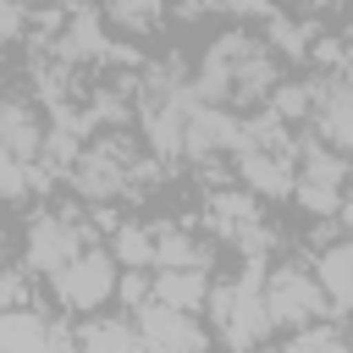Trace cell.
I'll return each mask as SVG.
<instances>
[{"label": "cell", "mask_w": 353, "mask_h": 353, "mask_svg": "<svg viewBox=\"0 0 353 353\" xmlns=\"http://www.w3.org/2000/svg\"><path fill=\"white\" fill-rule=\"evenodd\" d=\"M265 265L270 259H243V270L232 281H210V320L221 331V342L232 353H254L276 325H270V309H265Z\"/></svg>", "instance_id": "cell-1"}, {"label": "cell", "mask_w": 353, "mask_h": 353, "mask_svg": "<svg viewBox=\"0 0 353 353\" xmlns=\"http://www.w3.org/2000/svg\"><path fill=\"white\" fill-rule=\"evenodd\" d=\"M72 188L88 199V204H116L127 199V182H132V138L127 132H99L83 143V154L66 165Z\"/></svg>", "instance_id": "cell-2"}, {"label": "cell", "mask_w": 353, "mask_h": 353, "mask_svg": "<svg viewBox=\"0 0 353 353\" xmlns=\"http://www.w3.org/2000/svg\"><path fill=\"white\" fill-rule=\"evenodd\" d=\"M44 281H50V292H55L61 309L94 314V309H105V303L116 298V254L99 248V243H88L83 254H72V259H66L61 270H50Z\"/></svg>", "instance_id": "cell-3"}, {"label": "cell", "mask_w": 353, "mask_h": 353, "mask_svg": "<svg viewBox=\"0 0 353 353\" xmlns=\"http://www.w3.org/2000/svg\"><path fill=\"white\" fill-rule=\"evenodd\" d=\"M265 309H270V325H287V331L331 314L314 270L303 265H265Z\"/></svg>", "instance_id": "cell-4"}, {"label": "cell", "mask_w": 353, "mask_h": 353, "mask_svg": "<svg viewBox=\"0 0 353 353\" xmlns=\"http://www.w3.org/2000/svg\"><path fill=\"white\" fill-rule=\"evenodd\" d=\"M132 331L143 353H210V331L199 325L193 309H171L160 298H143L132 309Z\"/></svg>", "instance_id": "cell-5"}, {"label": "cell", "mask_w": 353, "mask_h": 353, "mask_svg": "<svg viewBox=\"0 0 353 353\" xmlns=\"http://www.w3.org/2000/svg\"><path fill=\"white\" fill-rule=\"evenodd\" d=\"M88 243H94V232H88L77 215L39 210V215L28 221V237H22V265L39 270V276H50V270H61L72 254H83Z\"/></svg>", "instance_id": "cell-6"}, {"label": "cell", "mask_w": 353, "mask_h": 353, "mask_svg": "<svg viewBox=\"0 0 353 353\" xmlns=\"http://www.w3.org/2000/svg\"><path fill=\"white\" fill-rule=\"evenodd\" d=\"M237 176L254 199H292V182H298V165H292V149H237Z\"/></svg>", "instance_id": "cell-7"}, {"label": "cell", "mask_w": 353, "mask_h": 353, "mask_svg": "<svg viewBox=\"0 0 353 353\" xmlns=\"http://www.w3.org/2000/svg\"><path fill=\"white\" fill-rule=\"evenodd\" d=\"M154 270H210V243L176 221H154Z\"/></svg>", "instance_id": "cell-8"}, {"label": "cell", "mask_w": 353, "mask_h": 353, "mask_svg": "<svg viewBox=\"0 0 353 353\" xmlns=\"http://www.w3.org/2000/svg\"><path fill=\"white\" fill-rule=\"evenodd\" d=\"M0 149L17 154V160H28V165L44 154V121L33 116V105L0 99Z\"/></svg>", "instance_id": "cell-9"}, {"label": "cell", "mask_w": 353, "mask_h": 353, "mask_svg": "<svg viewBox=\"0 0 353 353\" xmlns=\"http://www.w3.org/2000/svg\"><path fill=\"white\" fill-rule=\"evenodd\" d=\"M149 298L199 314L204 298H210V270H149Z\"/></svg>", "instance_id": "cell-10"}, {"label": "cell", "mask_w": 353, "mask_h": 353, "mask_svg": "<svg viewBox=\"0 0 353 353\" xmlns=\"http://www.w3.org/2000/svg\"><path fill=\"white\" fill-rule=\"evenodd\" d=\"M110 254H116V265H127V270H154V226H149V221H116Z\"/></svg>", "instance_id": "cell-11"}, {"label": "cell", "mask_w": 353, "mask_h": 353, "mask_svg": "<svg viewBox=\"0 0 353 353\" xmlns=\"http://www.w3.org/2000/svg\"><path fill=\"white\" fill-rule=\"evenodd\" d=\"M254 221H259V199H254L248 188H243V193H215V199H210V226H215L226 243H232L243 226H254Z\"/></svg>", "instance_id": "cell-12"}, {"label": "cell", "mask_w": 353, "mask_h": 353, "mask_svg": "<svg viewBox=\"0 0 353 353\" xmlns=\"http://www.w3.org/2000/svg\"><path fill=\"white\" fill-rule=\"evenodd\" d=\"M105 22H116L132 39H149L165 22V0H105Z\"/></svg>", "instance_id": "cell-13"}, {"label": "cell", "mask_w": 353, "mask_h": 353, "mask_svg": "<svg viewBox=\"0 0 353 353\" xmlns=\"http://www.w3.org/2000/svg\"><path fill=\"white\" fill-rule=\"evenodd\" d=\"M281 353H353V342H347L336 325L309 320V325H298V331L287 336V347H281Z\"/></svg>", "instance_id": "cell-14"}, {"label": "cell", "mask_w": 353, "mask_h": 353, "mask_svg": "<svg viewBox=\"0 0 353 353\" xmlns=\"http://www.w3.org/2000/svg\"><path fill=\"white\" fill-rule=\"evenodd\" d=\"M265 99H270L265 110H270L276 121H298V116H309V110H314V83H276Z\"/></svg>", "instance_id": "cell-15"}, {"label": "cell", "mask_w": 353, "mask_h": 353, "mask_svg": "<svg viewBox=\"0 0 353 353\" xmlns=\"http://www.w3.org/2000/svg\"><path fill=\"white\" fill-rule=\"evenodd\" d=\"M292 199H298L309 215H320V221L342 210V188H320V182H292Z\"/></svg>", "instance_id": "cell-16"}, {"label": "cell", "mask_w": 353, "mask_h": 353, "mask_svg": "<svg viewBox=\"0 0 353 353\" xmlns=\"http://www.w3.org/2000/svg\"><path fill=\"white\" fill-rule=\"evenodd\" d=\"M28 33V0H0V44H17Z\"/></svg>", "instance_id": "cell-17"}, {"label": "cell", "mask_w": 353, "mask_h": 353, "mask_svg": "<svg viewBox=\"0 0 353 353\" xmlns=\"http://www.w3.org/2000/svg\"><path fill=\"white\" fill-rule=\"evenodd\" d=\"M116 298H121L127 309H138V303L149 298V270H127V276H116Z\"/></svg>", "instance_id": "cell-18"}, {"label": "cell", "mask_w": 353, "mask_h": 353, "mask_svg": "<svg viewBox=\"0 0 353 353\" xmlns=\"http://www.w3.org/2000/svg\"><path fill=\"white\" fill-rule=\"evenodd\" d=\"M204 6H215V11H237V17H270L265 0H204Z\"/></svg>", "instance_id": "cell-19"}, {"label": "cell", "mask_w": 353, "mask_h": 353, "mask_svg": "<svg viewBox=\"0 0 353 353\" xmlns=\"http://www.w3.org/2000/svg\"><path fill=\"white\" fill-rule=\"evenodd\" d=\"M336 215H342V221H347V226H353V182H347V188H342V210H336Z\"/></svg>", "instance_id": "cell-20"}, {"label": "cell", "mask_w": 353, "mask_h": 353, "mask_svg": "<svg viewBox=\"0 0 353 353\" xmlns=\"http://www.w3.org/2000/svg\"><path fill=\"white\" fill-rule=\"evenodd\" d=\"M254 353H281V347H265V342H259V347H254Z\"/></svg>", "instance_id": "cell-21"}]
</instances>
